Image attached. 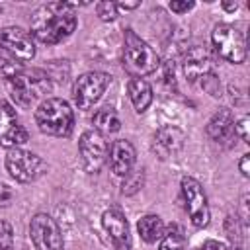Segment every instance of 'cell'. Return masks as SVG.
Listing matches in <instances>:
<instances>
[{
	"label": "cell",
	"mask_w": 250,
	"mask_h": 250,
	"mask_svg": "<svg viewBox=\"0 0 250 250\" xmlns=\"http://www.w3.org/2000/svg\"><path fill=\"white\" fill-rule=\"evenodd\" d=\"M31 35L45 43V45H57L72 31L76 29V16L66 6V2H51L45 6H39L31 14Z\"/></svg>",
	"instance_id": "cell-1"
},
{
	"label": "cell",
	"mask_w": 250,
	"mask_h": 250,
	"mask_svg": "<svg viewBox=\"0 0 250 250\" xmlns=\"http://www.w3.org/2000/svg\"><path fill=\"white\" fill-rule=\"evenodd\" d=\"M6 84L12 100L20 107H29L33 102L47 96L53 88L51 76L41 68H31V70L21 68L18 74L6 78Z\"/></svg>",
	"instance_id": "cell-2"
},
{
	"label": "cell",
	"mask_w": 250,
	"mask_h": 250,
	"mask_svg": "<svg viewBox=\"0 0 250 250\" xmlns=\"http://www.w3.org/2000/svg\"><path fill=\"white\" fill-rule=\"evenodd\" d=\"M35 123L41 133L51 137H68L74 125V111L61 98H47L35 109Z\"/></svg>",
	"instance_id": "cell-3"
},
{
	"label": "cell",
	"mask_w": 250,
	"mask_h": 250,
	"mask_svg": "<svg viewBox=\"0 0 250 250\" xmlns=\"http://www.w3.org/2000/svg\"><path fill=\"white\" fill-rule=\"evenodd\" d=\"M160 61L156 51L141 39L133 29H125V43H123V68L133 76L141 78L152 74L158 68Z\"/></svg>",
	"instance_id": "cell-4"
},
{
	"label": "cell",
	"mask_w": 250,
	"mask_h": 250,
	"mask_svg": "<svg viewBox=\"0 0 250 250\" xmlns=\"http://www.w3.org/2000/svg\"><path fill=\"white\" fill-rule=\"evenodd\" d=\"M213 47L217 55L232 64H240L246 59V39L244 33L238 31L230 23H217L211 33Z\"/></svg>",
	"instance_id": "cell-5"
},
{
	"label": "cell",
	"mask_w": 250,
	"mask_h": 250,
	"mask_svg": "<svg viewBox=\"0 0 250 250\" xmlns=\"http://www.w3.org/2000/svg\"><path fill=\"white\" fill-rule=\"evenodd\" d=\"M6 170L16 182L29 184L43 174L45 162L35 152H29L23 148H10L6 154Z\"/></svg>",
	"instance_id": "cell-6"
},
{
	"label": "cell",
	"mask_w": 250,
	"mask_h": 250,
	"mask_svg": "<svg viewBox=\"0 0 250 250\" xmlns=\"http://www.w3.org/2000/svg\"><path fill=\"white\" fill-rule=\"evenodd\" d=\"M109 82H111V76L107 72H100V70H92V72L78 76L72 86V96H74L76 105L80 109H90L102 98V94L105 92Z\"/></svg>",
	"instance_id": "cell-7"
},
{
	"label": "cell",
	"mask_w": 250,
	"mask_h": 250,
	"mask_svg": "<svg viewBox=\"0 0 250 250\" xmlns=\"http://www.w3.org/2000/svg\"><path fill=\"white\" fill-rule=\"evenodd\" d=\"M182 195H184L186 211H188L193 227H197V229L207 227L209 219H211V211H209L207 195H205L201 184L191 176H184L182 178Z\"/></svg>",
	"instance_id": "cell-8"
},
{
	"label": "cell",
	"mask_w": 250,
	"mask_h": 250,
	"mask_svg": "<svg viewBox=\"0 0 250 250\" xmlns=\"http://www.w3.org/2000/svg\"><path fill=\"white\" fill-rule=\"evenodd\" d=\"M78 152H80V160L82 166L88 174H98L102 170V166L107 160V141L102 133L98 131H84L80 141H78Z\"/></svg>",
	"instance_id": "cell-9"
},
{
	"label": "cell",
	"mask_w": 250,
	"mask_h": 250,
	"mask_svg": "<svg viewBox=\"0 0 250 250\" xmlns=\"http://www.w3.org/2000/svg\"><path fill=\"white\" fill-rule=\"evenodd\" d=\"M29 236L37 250H62V234L55 219L47 213H37L29 223Z\"/></svg>",
	"instance_id": "cell-10"
},
{
	"label": "cell",
	"mask_w": 250,
	"mask_h": 250,
	"mask_svg": "<svg viewBox=\"0 0 250 250\" xmlns=\"http://www.w3.org/2000/svg\"><path fill=\"white\" fill-rule=\"evenodd\" d=\"M0 47L12 55L16 61H31L35 57V43L33 35L18 25H8L0 29Z\"/></svg>",
	"instance_id": "cell-11"
},
{
	"label": "cell",
	"mask_w": 250,
	"mask_h": 250,
	"mask_svg": "<svg viewBox=\"0 0 250 250\" xmlns=\"http://www.w3.org/2000/svg\"><path fill=\"white\" fill-rule=\"evenodd\" d=\"M27 141V131L20 125L14 107L6 102H0V146L18 148Z\"/></svg>",
	"instance_id": "cell-12"
},
{
	"label": "cell",
	"mask_w": 250,
	"mask_h": 250,
	"mask_svg": "<svg viewBox=\"0 0 250 250\" xmlns=\"http://www.w3.org/2000/svg\"><path fill=\"white\" fill-rule=\"evenodd\" d=\"M184 143H186V133L180 127L164 125L152 137V152L160 160H168L184 148Z\"/></svg>",
	"instance_id": "cell-13"
},
{
	"label": "cell",
	"mask_w": 250,
	"mask_h": 250,
	"mask_svg": "<svg viewBox=\"0 0 250 250\" xmlns=\"http://www.w3.org/2000/svg\"><path fill=\"white\" fill-rule=\"evenodd\" d=\"M182 68H184V74L189 82H197L201 80L203 76L211 74L213 72V59H211V53L201 47V45H193L189 47L186 53H184V59H182Z\"/></svg>",
	"instance_id": "cell-14"
},
{
	"label": "cell",
	"mask_w": 250,
	"mask_h": 250,
	"mask_svg": "<svg viewBox=\"0 0 250 250\" xmlns=\"http://www.w3.org/2000/svg\"><path fill=\"white\" fill-rule=\"evenodd\" d=\"M102 225L109 234L115 250H131V234L129 223L119 209H107L102 217Z\"/></svg>",
	"instance_id": "cell-15"
},
{
	"label": "cell",
	"mask_w": 250,
	"mask_h": 250,
	"mask_svg": "<svg viewBox=\"0 0 250 250\" xmlns=\"http://www.w3.org/2000/svg\"><path fill=\"white\" fill-rule=\"evenodd\" d=\"M135 160H137L135 146H133L127 139H117V141H113V145H111V148H109V164H111L113 174L125 178V176L133 170Z\"/></svg>",
	"instance_id": "cell-16"
},
{
	"label": "cell",
	"mask_w": 250,
	"mask_h": 250,
	"mask_svg": "<svg viewBox=\"0 0 250 250\" xmlns=\"http://www.w3.org/2000/svg\"><path fill=\"white\" fill-rule=\"evenodd\" d=\"M232 125H234V115L229 107H221L219 111L213 113V117L209 119L207 127H205V133L209 139L213 141H225L230 131H232Z\"/></svg>",
	"instance_id": "cell-17"
},
{
	"label": "cell",
	"mask_w": 250,
	"mask_h": 250,
	"mask_svg": "<svg viewBox=\"0 0 250 250\" xmlns=\"http://www.w3.org/2000/svg\"><path fill=\"white\" fill-rule=\"evenodd\" d=\"M127 94L137 113L146 111L152 104V88L145 78H131L127 84Z\"/></svg>",
	"instance_id": "cell-18"
},
{
	"label": "cell",
	"mask_w": 250,
	"mask_h": 250,
	"mask_svg": "<svg viewBox=\"0 0 250 250\" xmlns=\"http://www.w3.org/2000/svg\"><path fill=\"white\" fill-rule=\"evenodd\" d=\"M137 230H139V234H141V238L145 242L152 244V242H156V240L162 238V234H164V223H162V219L158 215H145V217L139 219Z\"/></svg>",
	"instance_id": "cell-19"
},
{
	"label": "cell",
	"mask_w": 250,
	"mask_h": 250,
	"mask_svg": "<svg viewBox=\"0 0 250 250\" xmlns=\"http://www.w3.org/2000/svg\"><path fill=\"white\" fill-rule=\"evenodd\" d=\"M92 123H94V131H98L102 135L117 133L121 129V121H119L117 113L109 107H104V109L96 111L94 117H92Z\"/></svg>",
	"instance_id": "cell-20"
},
{
	"label": "cell",
	"mask_w": 250,
	"mask_h": 250,
	"mask_svg": "<svg viewBox=\"0 0 250 250\" xmlns=\"http://www.w3.org/2000/svg\"><path fill=\"white\" fill-rule=\"evenodd\" d=\"M158 250H189L188 248V240H186L182 229L176 227V225H172L168 229V232L162 234Z\"/></svg>",
	"instance_id": "cell-21"
},
{
	"label": "cell",
	"mask_w": 250,
	"mask_h": 250,
	"mask_svg": "<svg viewBox=\"0 0 250 250\" xmlns=\"http://www.w3.org/2000/svg\"><path fill=\"white\" fill-rule=\"evenodd\" d=\"M242 225L238 221V215H229L225 221V232L230 242V250H242Z\"/></svg>",
	"instance_id": "cell-22"
},
{
	"label": "cell",
	"mask_w": 250,
	"mask_h": 250,
	"mask_svg": "<svg viewBox=\"0 0 250 250\" xmlns=\"http://www.w3.org/2000/svg\"><path fill=\"white\" fill-rule=\"evenodd\" d=\"M141 188H143V170H131V172L125 176L123 184H121V193L133 195V193H137Z\"/></svg>",
	"instance_id": "cell-23"
},
{
	"label": "cell",
	"mask_w": 250,
	"mask_h": 250,
	"mask_svg": "<svg viewBox=\"0 0 250 250\" xmlns=\"http://www.w3.org/2000/svg\"><path fill=\"white\" fill-rule=\"evenodd\" d=\"M20 70H21V64L0 47V74L6 76V78H10V76L18 74Z\"/></svg>",
	"instance_id": "cell-24"
},
{
	"label": "cell",
	"mask_w": 250,
	"mask_h": 250,
	"mask_svg": "<svg viewBox=\"0 0 250 250\" xmlns=\"http://www.w3.org/2000/svg\"><path fill=\"white\" fill-rule=\"evenodd\" d=\"M96 14L102 21H113L117 18V6H115V2H109V0L98 2L96 4Z\"/></svg>",
	"instance_id": "cell-25"
},
{
	"label": "cell",
	"mask_w": 250,
	"mask_h": 250,
	"mask_svg": "<svg viewBox=\"0 0 250 250\" xmlns=\"http://www.w3.org/2000/svg\"><path fill=\"white\" fill-rule=\"evenodd\" d=\"M0 250H14V229L8 221L0 219Z\"/></svg>",
	"instance_id": "cell-26"
},
{
	"label": "cell",
	"mask_w": 250,
	"mask_h": 250,
	"mask_svg": "<svg viewBox=\"0 0 250 250\" xmlns=\"http://www.w3.org/2000/svg\"><path fill=\"white\" fill-rule=\"evenodd\" d=\"M201 86H203V90H205L207 94H211L213 98H219V96H221V82H219V78H217L213 72L201 78Z\"/></svg>",
	"instance_id": "cell-27"
},
{
	"label": "cell",
	"mask_w": 250,
	"mask_h": 250,
	"mask_svg": "<svg viewBox=\"0 0 250 250\" xmlns=\"http://www.w3.org/2000/svg\"><path fill=\"white\" fill-rule=\"evenodd\" d=\"M248 127H250V119H248V117H242L240 121H236V123H234V133L242 139V143H250Z\"/></svg>",
	"instance_id": "cell-28"
},
{
	"label": "cell",
	"mask_w": 250,
	"mask_h": 250,
	"mask_svg": "<svg viewBox=\"0 0 250 250\" xmlns=\"http://www.w3.org/2000/svg\"><path fill=\"white\" fill-rule=\"evenodd\" d=\"M193 6H195V2H170V4H168V8H170L172 12H176V14H186V12H189Z\"/></svg>",
	"instance_id": "cell-29"
},
{
	"label": "cell",
	"mask_w": 250,
	"mask_h": 250,
	"mask_svg": "<svg viewBox=\"0 0 250 250\" xmlns=\"http://www.w3.org/2000/svg\"><path fill=\"white\" fill-rule=\"evenodd\" d=\"M240 225L248 227V195L246 193L240 199Z\"/></svg>",
	"instance_id": "cell-30"
},
{
	"label": "cell",
	"mask_w": 250,
	"mask_h": 250,
	"mask_svg": "<svg viewBox=\"0 0 250 250\" xmlns=\"http://www.w3.org/2000/svg\"><path fill=\"white\" fill-rule=\"evenodd\" d=\"M197 250H227V246H225L221 240H213V238H209V240H205Z\"/></svg>",
	"instance_id": "cell-31"
},
{
	"label": "cell",
	"mask_w": 250,
	"mask_h": 250,
	"mask_svg": "<svg viewBox=\"0 0 250 250\" xmlns=\"http://www.w3.org/2000/svg\"><path fill=\"white\" fill-rule=\"evenodd\" d=\"M238 168H240V174H242L244 178L250 176V154H242V158H240V162H238Z\"/></svg>",
	"instance_id": "cell-32"
},
{
	"label": "cell",
	"mask_w": 250,
	"mask_h": 250,
	"mask_svg": "<svg viewBox=\"0 0 250 250\" xmlns=\"http://www.w3.org/2000/svg\"><path fill=\"white\" fill-rule=\"evenodd\" d=\"M115 6H117V10H133V8H139L141 2H117Z\"/></svg>",
	"instance_id": "cell-33"
},
{
	"label": "cell",
	"mask_w": 250,
	"mask_h": 250,
	"mask_svg": "<svg viewBox=\"0 0 250 250\" xmlns=\"http://www.w3.org/2000/svg\"><path fill=\"white\" fill-rule=\"evenodd\" d=\"M223 10H227V12H234L236 10V2L232 4V2H223Z\"/></svg>",
	"instance_id": "cell-34"
}]
</instances>
